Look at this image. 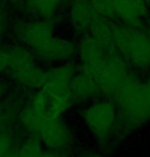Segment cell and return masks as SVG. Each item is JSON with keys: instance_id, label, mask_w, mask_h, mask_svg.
I'll list each match as a JSON object with an SVG mask.
<instances>
[{"instance_id": "7a4b0ae2", "label": "cell", "mask_w": 150, "mask_h": 157, "mask_svg": "<svg viewBox=\"0 0 150 157\" xmlns=\"http://www.w3.org/2000/svg\"><path fill=\"white\" fill-rule=\"evenodd\" d=\"M77 70L95 82L99 96L112 99L134 73L114 50L99 43L90 34L76 38L74 59Z\"/></svg>"}, {"instance_id": "ffe728a7", "label": "cell", "mask_w": 150, "mask_h": 157, "mask_svg": "<svg viewBox=\"0 0 150 157\" xmlns=\"http://www.w3.org/2000/svg\"><path fill=\"white\" fill-rule=\"evenodd\" d=\"M4 1H6L10 6H13L14 8H17V3H19V0H4Z\"/></svg>"}, {"instance_id": "5bb4252c", "label": "cell", "mask_w": 150, "mask_h": 157, "mask_svg": "<svg viewBox=\"0 0 150 157\" xmlns=\"http://www.w3.org/2000/svg\"><path fill=\"white\" fill-rule=\"evenodd\" d=\"M10 5L4 0H0V45L8 29L11 27Z\"/></svg>"}, {"instance_id": "30bf717a", "label": "cell", "mask_w": 150, "mask_h": 157, "mask_svg": "<svg viewBox=\"0 0 150 157\" xmlns=\"http://www.w3.org/2000/svg\"><path fill=\"white\" fill-rule=\"evenodd\" d=\"M68 0H19L17 10L26 16L60 21Z\"/></svg>"}, {"instance_id": "9c48e42d", "label": "cell", "mask_w": 150, "mask_h": 157, "mask_svg": "<svg viewBox=\"0 0 150 157\" xmlns=\"http://www.w3.org/2000/svg\"><path fill=\"white\" fill-rule=\"evenodd\" d=\"M98 17L90 0H68L60 23L64 25L67 33L76 39L89 33Z\"/></svg>"}, {"instance_id": "7c38bea8", "label": "cell", "mask_w": 150, "mask_h": 157, "mask_svg": "<svg viewBox=\"0 0 150 157\" xmlns=\"http://www.w3.org/2000/svg\"><path fill=\"white\" fill-rule=\"evenodd\" d=\"M70 93L76 107L100 97L95 82L83 73L79 72L78 70L71 81Z\"/></svg>"}, {"instance_id": "6da1fadb", "label": "cell", "mask_w": 150, "mask_h": 157, "mask_svg": "<svg viewBox=\"0 0 150 157\" xmlns=\"http://www.w3.org/2000/svg\"><path fill=\"white\" fill-rule=\"evenodd\" d=\"M13 39L32 52L43 66L74 61L76 39L60 29V21L26 16L10 27Z\"/></svg>"}, {"instance_id": "3957f363", "label": "cell", "mask_w": 150, "mask_h": 157, "mask_svg": "<svg viewBox=\"0 0 150 157\" xmlns=\"http://www.w3.org/2000/svg\"><path fill=\"white\" fill-rule=\"evenodd\" d=\"M17 123L26 136L40 142L44 149L72 155L78 149V129L68 117H56L42 107L34 93L19 107Z\"/></svg>"}, {"instance_id": "4fadbf2b", "label": "cell", "mask_w": 150, "mask_h": 157, "mask_svg": "<svg viewBox=\"0 0 150 157\" xmlns=\"http://www.w3.org/2000/svg\"><path fill=\"white\" fill-rule=\"evenodd\" d=\"M44 147L33 137L26 136L22 141H17L16 146L6 157H44Z\"/></svg>"}, {"instance_id": "5b68a950", "label": "cell", "mask_w": 150, "mask_h": 157, "mask_svg": "<svg viewBox=\"0 0 150 157\" xmlns=\"http://www.w3.org/2000/svg\"><path fill=\"white\" fill-rule=\"evenodd\" d=\"M76 109L79 126L96 149L111 153L130 139L122 128L112 99L98 97Z\"/></svg>"}, {"instance_id": "ba28073f", "label": "cell", "mask_w": 150, "mask_h": 157, "mask_svg": "<svg viewBox=\"0 0 150 157\" xmlns=\"http://www.w3.org/2000/svg\"><path fill=\"white\" fill-rule=\"evenodd\" d=\"M97 14L132 28H143L150 19L145 0H90Z\"/></svg>"}, {"instance_id": "e0dca14e", "label": "cell", "mask_w": 150, "mask_h": 157, "mask_svg": "<svg viewBox=\"0 0 150 157\" xmlns=\"http://www.w3.org/2000/svg\"><path fill=\"white\" fill-rule=\"evenodd\" d=\"M44 157H72V155L69 154H64V153H59V152H54V151H45Z\"/></svg>"}, {"instance_id": "44dd1931", "label": "cell", "mask_w": 150, "mask_h": 157, "mask_svg": "<svg viewBox=\"0 0 150 157\" xmlns=\"http://www.w3.org/2000/svg\"><path fill=\"white\" fill-rule=\"evenodd\" d=\"M145 79L147 80V82H148V83L150 84V70L145 74Z\"/></svg>"}, {"instance_id": "8992f818", "label": "cell", "mask_w": 150, "mask_h": 157, "mask_svg": "<svg viewBox=\"0 0 150 157\" xmlns=\"http://www.w3.org/2000/svg\"><path fill=\"white\" fill-rule=\"evenodd\" d=\"M112 100L129 138L150 126V84L143 75L134 73Z\"/></svg>"}, {"instance_id": "d6986e66", "label": "cell", "mask_w": 150, "mask_h": 157, "mask_svg": "<svg viewBox=\"0 0 150 157\" xmlns=\"http://www.w3.org/2000/svg\"><path fill=\"white\" fill-rule=\"evenodd\" d=\"M143 29L145 30V32L147 33V35H148V37L150 38V19L147 21L145 25L143 26Z\"/></svg>"}, {"instance_id": "277c9868", "label": "cell", "mask_w": 150, "mask_h": 157, "mask_svg": "<svg viewBox=\"0 0 150 157\" xmlns=\"http://www.w3.org/2000/svg\"><path fill=\"white\" fill-rule=\"evenodd\" d=\"M89 34L99 43L116 52L135 72L150 70V38L143 28H132L99 17Z\"/></svg>"}, {"instance_id": "2e32d148", "label": "cell", "mask_w": 150, "mask_h": 157, "mask_svg": "<svg viewBox=\"0 0 150 157\" xmlns=\"http://www.w3.org/2000/svg\"><path fill=\"white\" fill-rule=\"evenodd\" d=\"M10 59V45H0V76L4 75Z\"/></svg>"}, {"instance_id": "8fae6325", "label": "cell", "mask_w": 150, "mask_h": 157, "mask_svg": "<svg viewBox=\"0 0 150 157\" xmlns=\"http://www.w3.org/2000/svg\"><path fill=\"white\" fill-rule=\"evenodd\" d=\"M19 107L5 106L0 108V157H6L17 143L13 120L17 121Z\"/></svg>"}, {"instance_id": "52a82bcc", "label": "cell", "mask_w": 150, "mask_h": 157, "mask_svg": "<svg viewBox=\"0 0 150 157\" xmlns=\"http://www.w3.org/2000/svg\"><path fill=\"white\" fill-rule=\"evenodd\" d=\"M45 69L35 56L21 44H10V59L4 75L17 88L33 93L42 87Z\"/></svg>"}, {"instance_id": "9a60e30c", "label": "cell", "mask_w": 150, "mask_h": 157, "mask_svg": "<svg viewBox=\"0 0 150 157\" xmlns=\"http://www.w3.org/2000/svg\"><path fill=\"white\" fill-rule=\"evenodd\" d=\"M72 157H112L110 153L104 152L99 149H96L94 147L90 148H78L77 151H75L72 154Z\"/></svg>"}, {"instance_id": "ac0fdd59", "label": "cell", "mask_w": 150, "mask_h": 157, "mask_svg": "<svg viewBox=\"0 0 150 157\" xmlns=\"http://www.w3.org/2000/svg\"><path fill=\"white\" fill-rule=\"evenodd\" d=\"M6 86H5V84L3 82L0 81V102H2V100H3V98L6 96Z\"/></svg>"}]
</instances>
